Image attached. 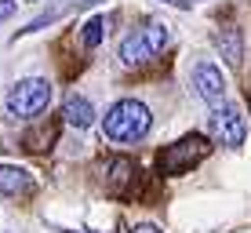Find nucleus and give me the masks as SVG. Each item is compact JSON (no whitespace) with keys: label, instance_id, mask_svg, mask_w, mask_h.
I'll return each mask as SVG.
<instances>
[{"label":"nucleus","instance_id":"4","mask_svg":"<svg viewBox=\"0 0 251 233\" xmlns=\"http://www.w3.org/2000/svg\"><path fill=\"white\" fill-rule=\"evenodd\" d=\"M211 135L229 150H240L248 139V117L240 113V106H233V102L211 106Z\"/></svg>","mask_w":251,"mask_h":233},{"label":"nucleus","instance_id":"8","mask_svg":"<svg viewBox=\"0 0 251 233\" xmlns=\"http://www.w3.org/2000/svg\"><path fill=\"white\" fill-rule=\"evenodd\" d=\"M62 117H66V124L69 128H76V131H84V128H91L95 124V106L84 95H69V99L62 102Z\"/></svg>","mask_w":251,"mask_h":233},{"label":"nucleus","instance_id":"7","mask_svg":"<svg viewBox=\"0 0 251 233\" xmlns=\"http://www.w3.org/2000/svg\"><path fill=\"white\" fill-rule=\"evenodd\" d=\"M37 182L25 168H15V164H0V193L4 197H29Z\"/></svg>","mask_w":251,"mask_h":233},{"label":"nucleus","instance_id":"9","mask_svg":"<svg viewBox=\"0 0 251 233\" xmlns=\"http://www.w3.org/2000/svg\"><path fill=\"white\" fill-rule=\"evenodd\" d=\"M215 48L222 51V58H226L229 66L244 62V37H240V29H233V26H226V29L215 33Z\"/></svg>","mask_w":251,"mask_h":233},{"label":"nucleus","instance_id":"1","mask_svg":"<svg viewBox=\"0 0 251 233\" xmlns=\"http://www.w3.org/2000/svg\"><path fill=\"white\" fill-rule=\"evenodd\" d=\"M150 128H153V113L138 99H120L102 117V131L113 142H138L150 135Z\"/></svg>","mask_w":251,"mask_h":233},{"label":"nucleus","instance_id":"10","mask_svg":"<svg viewBox=\"0 0 251 233\" xmlns=\"http://www.w3.org/2000/svg\"><path fill=\"white\" fill-rule=\"evenodd\" d=\"M142 37L150 40V48L157 51V55L171 44V29H168V22H160V19H150V22H146V26H142Z\"/></svg>","mask_w":251,"mask_h":233},{"label":"nucleus","instance_id":"2","mask_svg":"<svg viewBox=\"0 0 251 233\" xmlns=\"http://www.w3.org/2000/svg\"><path fill=\"white\" fill-rule=\"evenodd\" d=\"M48 102H51V84L44 80V77H25V80H19L11 91H7L4 106H7V113H11V117L29 120V117L44 113Z\"/></svg>","mask_w":251,"mask_h":233},{"label":"nucleus","instance_id":"5","mask_svg":"<svg viewBox=\"0 0 251 233\" xmlns=\"http://www.w3.org/2000/svg\"><path fill=\"white\" fill-rule=\"evenodd\" d=\"M189 84H193V91L201 95L207 106H219V102H226V77H222L219 66L197 62L193 73H189Z\"/></svg>","mask_w":251,"mask_h":233},{"label":"nucleus","instance_id":"13","mask_svg":"<svg viewBox=\"0 0 251 233\" xmlns=\"http://www.w3.org/2000/svg\"><path fill=\"white\" fill-rule=\"evenodd\" d=\"M131 233H160V230H157V226H150V222H142V226H135Z\"/></svg>","mask_w":251,"mask_h":233},{"label":"nucleus","instance_id":"14","mask_svg":"<svg viewBox=\"0 0 251 233\" xmlns=\"http://www.w3.org/2000/svg\"><path fill=\"white\" fill-rule=\"evenodd\" d=\"M80 233H91V230H80Z\"/></svg>","mask_w":251,"mask_h":233},{"label":"nucleus","instance_id":"11","mask_svg":"<svg viewBox=\"0 0 251 233\" xmlns=\"http://www.w3.org/2000/svg\"><path fill=\"white\" fill-rule=\"evenodd\" d=\"M102 29H106V19H102V15L88 19V26H84V44H88V48H99V44H102Z\"/></svg>","mask_w":251,"mask_h":233},{"label":"nucleus","instance_id":"3","mask_svg":"<svg viewBox=\"0 0 251 233\" xmlns=\"http://www.w3.org/2000/svg\"><path fill=\"white\" fill-rule=\"evenodd\" d=\"M207 153H211V146H207L204 135H182L178 142H171V146H164V153L157 157L160 164V175H168V179H175V175H186L193 164H201Z\"/></svg>","mask_w":251,"mask_h":233},{"label":"nucleus","instance_id":"6","mask_svg":"<svg viewBox=\"0 0 251 233\" xmlns=\"http://www.w3.org/2000/svg\"><path fill=\"white\" fill-rule=\"evenodd\" d=\"M153 58H157V51L150 48V40L142 37V29L127 33V37L120 40V62H124L127 70H142V66H150Z\"/></svg>","mask_w":251,"mask_h":233},{"label":"nucleus","instance_id":"12","mask_svg":"<svg viewBox=\"0 0 251 233\" xmlns=\"http://www.w3.org/2000/svg\"><path fill=\"white\" fill-rule=\"evenodd\" d=\"M15 15V0H0V22H7Z\"/></svg>","mask_w":251,"mask_h":233}]
</instances>
